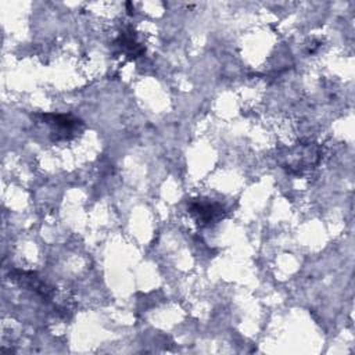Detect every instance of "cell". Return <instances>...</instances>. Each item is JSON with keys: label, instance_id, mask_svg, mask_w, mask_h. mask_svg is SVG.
Instances as JSON below:
<instances>
[{"label": "cell", "instance_id": "4", "mask_svg": "<svg viewBox=\"0 0 355 355\" xmlns=\"http://www.w3.org/2000/svg\"><path fill=\"white\" fill-rule=\"evenodd\" d=\"M115 44L129 58H136L144 53V47L136 40V37L130 29L123 31L115 40Z\"/></svg>", "mask_w": 355, "mask_h": 355}, {"label": "cell", "instance_id": "3", "mask_svg": "<svg viewBox=\"0 0 355 355\" xmlns=\"http://www.w3.org/2000/svg\"><path fill=\"white\" fill-rule=\"evenodd\" d=\"M10 279L21 284L22 287L33 290L37 295H40L43 300L51 298V287H49L44 282H42L36 273L33 272H25V270H12L10 272Z\"/></svg>", "mask_w": 355, "mask_h": 355}, {"label": "cell", "instance_id": "2", "mask_svg": "<svg viewBox=\"0 0 355 355\" xmlns=\"http://www.w3.org/2000/svg\"><path fill=\"white\" fill-rule=\"evenodd\" d=\"M187 209L189 214L196 220V223L200 226L214 225L219 222L226 214L225 208L220 204L211 201L208 198H193L189 202Z\"/></svg>", "mask_w": 355, "mask_h": 355}, {"label": "cell", "instance_id": "1", "mask_svg": "<svg viewBox=\"0 0 355 355\" xmlns=\"http://www.w3.org/2000/svg\"><path fill=\"white\" fill-rule=\"evenodd\" d=\"M40 121L51 128L54 141H68L80 133L83 122L65 114H40Z\"/></svg>", "mask_w": 355, "mask_h": 355}]
</instances>
